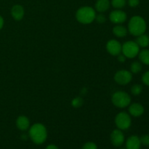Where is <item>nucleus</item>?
<instances>
[{
    "label": "nucleus",
    "mask_w": 149,
    "mask_h": 149,
    "mask_svg": "<svg viewBox=\"0 0 149 149\" xmlns=\"http://www.w3.org/2000/svg\"><path fill=\"white\" fill-rule=\"evenodd\" d=\"M135 42L138 44L140 47H147L149 45V36L145 33L140 35V36H137Z\"/></svg>",
    "instance_id": "f3484780"
},
{
    "label": "nucleus",
    "mask_w": 149,
    "mask_h": 149,
    "mask_svg": "<svg viewBox=\"0 0 149 149\" xmlns=\"http://www.w3.org/2000/svg\"><path fill=\"white\" fill-rule=\"evenodd\" d=\"M128 5L131 7H136L139 5L140 0H128Z\"/></svg>",
    "instance_id": "bb28decb"
},
{
    "label": "nucleus",
    "mask_w": 149,
    "mask_h": 149,
    "mask_svg": "<svg viewBox=\"0 0 149 149\" xmlns=\"http://www.w3.org/2000/svg\"><path fill=\"white\" fill-rule=\"evenodd\" d=\"M142 81L144 84L149 86V71L144 73L142 76Z\"/></svg>",
    "instance_id": "393cba45"
},
{
    "label": "nucleus",
    "mask_w": 149,
    "mask_h": 149,
    "mask_svg": "<svg viewBox=\"0 0 149 149\" xmlns=\"http://www.w3.org/2000/svg\"><path fill=\"white\" fill-rule=\"evenodd\" d=\"M115 124L118 129L121 130L129 129L132 124L130 115L125 111L119 112L115 117Z\"/></svg>",
    "instance_id": "423d86ee"
},
{
    "label": "nucleus",
    "mask_w": 149,
    "mask_h": 149,
    "mask_svg": "<svg viewBox=\"0 0 149 149\" xmlns=\"http://www.w3.org/2000/svg\"><path fill=\"white\" fill-rule=\"evenodd\" d=\"M117 56H118V61H119V62L120 63H125V62L127 58L123 55V54L120 53L119 55H117Z\"/></svg>",
    "instance_id": "cd10ccee"
},
{
    "label": "nucleus",
    "mask_w": 149,
    "mask_h": 149,
    "mask_svg": "<svg viewBox=\"0 0 149 149\" xmlns=\"http://www.w3.org/2000/svg\"><path fill=\"white\" fill-rule=\"evenodd\" d=\"M96 12L93 7L85 6L77 10L76 13V18L77 21L82 24H90L95 20Z\"/></svg>",
    "instance_id": "7ed1b4c3"
},
{
    "label": "nucleus",
    "mask_w": 149,
    "mask_h": 149,
    "mask_svg": "<svg viewBox=\"0 0 149 149\" xmlns=\"http://www.w3.org/2000/svg\"><path fill=\"white\" fill-rule=\"evenodd\" d=\"M138 58L142 63L149 65V49H143L140 51Z\"/></svg>",
    "instance_id": "a211bd4d"
},
{
    "label": "nucleus",
    "mask_w": 149,
    "mask_h": 149,
    "mask_svg": "<svg viewBox=\"0 0 149 149\" xmlns=\"http://www.w3.org/2000/svg\"><path fill=\"white\" fill-rule=\"evenodd\" d=\"M111 2L109 0H97L95 3V10L99 13H104L110 7Z\"/></svg>",
    "instance_id": "2eb2a0df"
},
{
    "label": "nucleus",
    "mask_w": 149,
    "mask_h": 149,
    "mask_svg": "<svg viewBox=\"0 0 149 149\" xmlns=\"http://www.w3.org/2000/svg\"><path fill=\"white\" fill-rule=\"evenodd\" d=\"M29 135L35 144L40 145L46 141L47 138V131L45 125L41 123H36L29 129Z\"/></svg>",
    "instance_id": "f257e3e1"
},
{
    "label": "nucleus",
    "mask_w": 149,
    "mask_h": 149,
    "mask_svg": "<svg viewBox=\"0 0 149 149\" xmlns=\"http://www.w3.org/2000/svg\"><path fill=\"white\" fill-rule=\"evenodd\" d=\"M3 26H4V19H3V17L0 15V30L2 29Z\"/></svg>",
    "instance_id": "c756f323"
},
{
    "label": "nucleus",
    "mask_w": 149,
    "mask_h": 149,
    "mask_svg": "<svg viewBox=\"0 0 149 149\" xmlns=\"http://www.w3.org/2000/svg\"><path fill=\"white\" fill-rule=\"evenodd\" d=\"M141 144L146 146H149V135H144L140 138Z\"/></svg>",
    "instance_id": "b1692460"
},
{
    "label": "nucleus",
    "mask_w": 149,
    "mask_h": 149,
    "mask_svg": "<svg viewBox=\"0 0 149 149\" xmlns=\"http://www.w3.org/2000/svg\"><path fill=\"white\" fill-rule=\"evenodd\" d=\"M95 20H97V23H104L106 21V16L103 14H99V15H96Z\"/></svg>",
    "instance_id": "a878e982"
},
{
    "label": "nucleus",
    "mask_w": 149,
    "mask_h": 149,
    "mask_svg": "<svg viewBox=\"0 0 149 149\" xmlns=\"http://www.w3.org/2000/svg\"><path fill=\"white\" fill-rule=\"evenodd\" d=\"M140 47L134 41H127L122 45V52L127 58H134L138 55Z\"/></svg>",
    "instance_id": "39448f33"
},
{
    "label": "nucleus",
    "mask_w": 149,
    "mask_h": 149,
    "mask_svg": "<svg viewBox=\"0 0 149 149\" xmlns=\"http://www.w3.org/2000/svg\"><path fill=\"white\" fill-rule=\"evenodd\" d=\"M122 45L119 41L116 39H111L106 44V50L111 55L117 56L122 52Z\"/></svg>",
    "instance_id": "1a4fd4ad"
},
{
    "label": "nucleus",
    "mask_w": 149,
    "mask_h": 149,
    "mask_svg": "<svg viewBox=\"0 0 149 149\" xmlns=\"http://www.w3.org/2000/svg\"><path fill=\"white\" fill-rule=\"evenodd\" d=\"M111 101L116 107L123 109L130 106L131 103V97L125 92L117 91L112 95Z\"/></svg>",
    "instance_id": "20e7f679"
},
{
    "label": "nucleus",
    "mask_w": 149,
    "mask_h": 149,
    "mask_svg": "<svg viewBox=\"0 0 149 149\" xmlns=\"http://www.w3.org/2000/svg\"><path fill=\"white\" fill-rule=\"evenodd\" d=\"M111 141L112 144L116 147H119L125 142V135L119 129L114 130L111 134Z\"/></svg>",
    "instance_id": "9d476101"
},
{
    "label": "nucleus",
    "mask_w": 149,
    "mask_h": 149,
    "mask_svg": "<svg viewBox=\"0 0 149 149\" xmlns=\"http://www.w3.org/2000/svg\"><path fill=\"white\" fill-rule=\"evenodd\" d=\"M83 103H84V101H83V99L81 97H77L72 100L71 106L74 108H79L82 106Z\"/></svg>",
    "instance_id": "4be33fe9"
},
{
    "label": "nucleus",
    "mask_w": 149,
    "mask_h": 149,
    "mask_svg": "<svg viewBox=\"0 0 149 149\" xmlns=\"http://www.w3.org/2000/svg\"><path fill=\"white\" fill-rule=\"evenodd\" d=\"M11 15L12 17H13L15 20L19 21V20H22V19L23 18V17H24V8H23V6H21L20 4H15V5H14L12 7Z\"/></svg>",
    "instance_id": "f8f14e48"
},
{
    "label": "nucleus",
    "mask_w": 149,
    "mask_h": 149,
    "mask_svg": "<svg viewBox=\"0 0 149 149\" xmlns=\"http://www.w3.org/2000/svg\"><path fill=\"white\" fill-rule=\"evenodd\" d=\"M147 29L146 20L141 16L135 15L132 17L128 23V31L135 36L145 33Z\"/></svg>",
    "instance_id": "f03ea898"
},
{
    "label": "nucleus",
    "mask_w": 149,
    "mask_h": 149,
    "mask_svg": "<svg viewBox=\"0 0 149 149\" xmlns=\"http://www.w3.org/2000/svg\"><path fill=\"white\" fill-rule=\"evenodd\" d=\"M45 149H59V148H58L57 146L54 145V144H50V145H48Z\"/></svg>",
    "instance_id": "c85d7f7f"
},
{
    "label": "nucleus",
    "mask_w": 149,
    "mask_h": 149,
    "mask_svg": "<svg viewBox=\"0 0 149 149\" xmlns=\"http://www.w3.org/2000/svg\"><path fill=\"white\" fill-rule=\"evenodd\" d=\"M127 4V0H111V4L113 7L116 10H121Z\"/></svg>",
    "instance_id": "aec40b11"
},
{
    "label": "nucleus",
    "mask_w": 149,
    "mask_h": 149,
    "mask_svg": "<svg viewBox=\"0 0 149 149\" xmlns=\"http://www.w3.org/2000/svg\"><path fill=\"white\" fill-rule=\"evenodd\" d=\"M141 143L140 138L137 135H132L129 137L126 142L127 149H140Z\"/></svg>",
    "instance_id": "ddd939ff"
},
{
    "label": "nucleus",
    "mask_w": 149,
    "mask_h": 149,
    "mask_svg": "<svg viewBox=\"0 0 149 149\" xmlns=\"http://www.w3.org/2000/svg\"><path fill=\"white\" fill-rule=\"evenodd\" d=\"M113 35L116 36V37H119V38H122V37H125V36H127V29L123 26H121V25H117V26H114L113 28Z\"/></svg>",
    "instance_id": "dca6fc26"
},
{
    "label": "nucleus",
    "mask_w": 149,
    "mask_h": 149,
    "mask_svg": "<svg viewBox=\"0 0 149 149\" xmlns=\"http://www.w3.org/2000/svg\"><path fill=\"white\" fill-rule=\"evenodd\" d=\"M16 126L20 130L26 131L30 127V121L26 116H20L16 120Z\"/></svg>",
    "instance_id": "4468645a"
},
{
    "label": "nucleus",
    "mask_w": 149,
    "mask_h": 149,
    "mask_svg": "<svg viewBox=\"0 0 149 149\" xmlns=\"http://www.w3.org/2000/svg\"><path fill=\"white\" fill-rule=\"evenodd\" d=\"M132 79V74L130 71L127 70L118 71L114 75V80L117 84L121 85H126L129 84Z\"/></svg>",
    "instance_id": "0eeeda50"
},
{
    "label": "nucleus",
    "mask_w": 149,
    "mask_h": 149,
    "mask_svg": "<svg viewBox=\"0 0 149 149\" xmlns=\"http://www.w3.org/2000/svg\"><path fill=\"white\" fill-rule=\"evenodd\" d=\"M142 70V65L138 61H135L130 65V72L132 74H138Z\"/></svg>",
    "instance_id": "6ab92c4d"
},
{
    "label": "nucleus",
    "mask_w": 149,
    "mask_h": 149,
    "mask_svg": "<svg viewBox=\"0 0 149 149\" xmlns=\"http://www.w3.org/2000/svg\"><path fill=\"white\" fill-rule=\"evenodd\" d=\"M120 149H127V148H120Z\"/></svg>",
    "instance_id": "7c9ffc66"
},
{
    "label": "nucleus",
    "mask_w": 149,
    "mask_h": 149,
    "mask_svg": "<svg viewBox=\"0 0 149 149\" xmlns=\"http://www.w3.org/2000/svg\"><path fill=\"white\" fill-rule=\"evenodd\" d=\"M129 113L131 116L134 117H139L142 116L144 113V108L141 104L138 103H133L132 104H130Z\"/></svg>",
    "instance_id": "9b49d317"
},
{
    "label": "nucleus",
    "mask_w": 149,
    "mask_h": 149,
    "mask_svg": "<svg viewBox=\"0 0 149 149\" xmlns=\"http://www.w3.org/2000/svg\"><path fill=\"white\" fill-rule=\"evenodd\" d=\"M143 91V87L141 84H134L132 87H131V93L134 95H139Z\"/></svg>",
    "instance_id": "412c9836"
},
{
    "label": "nucleus",
    "mask_w": 149,
    "mask_h": 149,
    "mask_svg": "<svg viewBox=\"0 0 149 149\" xmlns=\"http://www.w3.org/2000/svg\"><path fill=\"white\" fill-rule=\"evenodd\" d=\"M127 18L126 13L121 10H115L110 13L109 19L111 21L115 24H122L125 23Z\"/></svg>",
    "instance_id": "6e6552de"
},
{
    "label": "nucleus",
    "mask_w": 149,
    "mask_h": 149,
    "mask_svg": "<svg viewBox=\"0 0 149 149\" xmlns=\"http://www.w3.org/2000/svg\"><path fill=\"white\" fill-rule=\"evenodd\" d=\"M81 149H97V146L95 143L87 142L84 144Z\"/></svg>",
    "instance_id": "5701e85b"
}]
</instances>
